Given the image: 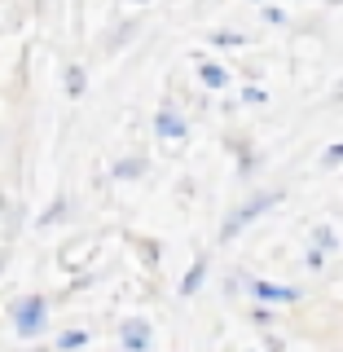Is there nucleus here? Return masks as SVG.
I'll use <instances>...</instances> for the list:
<instances>
[{"label":"nucleus","instance_id":"f257e3e1","mask_svg":"<svg viewBox=\"0 0 343 352\" xmlns=\"http://www.w3.org/2000/svg\"><path fill=\"white\" fill-rule=\"evenodd\" d=\"M5 317L14 322V335L31 344V339H40L44 330H49V295L44 291H22V295L9 300Z\"/></svg>","mask_w":343,"mask_h":352},{"label":"nucleus","instance_id":"f03ea898","mask_svg":"<svg viewBox=\"0 0 343 352\" xmlns=\"http://www.w3.org/2000/svg\"><path fill=\"white\" fill-rule=\"evenodd\" d=\"M282 198H286L282 190H256V194L242 198V203H234V207L225 212V220H220V242H234L242 229H251L260 216H269L273 207L282 203Z\"/></svg>","mask_w":343,"mask_h":352},{"label":"nucleus","instance_id":"7ed1b4c3","mask_svg":"<svg viewBox=\"0 0 343 352\" xmlns=\"http://www.w3.org/2000/svg\"><path fill=\"white\" fill-rule=\"evenodd\" d=\"M238 286L251 295L256 304H269V308H291V304H304V286H291V282H269V278H256V273H234Z\"/></svg>","mask_w":343,"mask_h":352},{"label":"nucleus","instance_id":"20e7f679","mask_svg":"<svg viewBox=\"0 0 343 352\" xmlns=\"http://www.w3.org/2000/svg\"><path fill=\"white\" fill-rule=\"evenodd\" d=\"M154 137L159 141H185L190 137V119H185V110L181 106H172V102H163L159 110H154Z\"/></svg>","mask_w":343,"mask_h":352},{"label":"nucleus","instance_id":"39448f33","mask_svg":"<svg viewBox=\"0 0 343 352\" xmlns=\"http://www.w3.org/2000/svg\"><path fill=\"white\" fill-rule=\"evenodd\" d=\"M119 348L124 352H154L150 317H124V322H119Z\"/></svg>","mask_w":343,"mask_h":352},{"label":"nucleus","instance_id":"423d86ee","mask_svg":"<svg viewBox=\"0 0 343 352\" xmlns=\"http://www.w3.org/2000/svg\"><path fill=\"white\" fill-rule=\"evenodd\" d=\"M229 154H234V163H238V176H256L260 172V150H256V141L251 137H238V132H229Z\"/></svg>","mask_w":343,"mask_h":352},{"label":"nucleus","instance_id":"0eeeda50","mask_svg":"<svg viewBox=\"0 0 343 352\" xmlns=\"http://www.w3.org/2000/svg\"><path fill=\"white\" fill-rule=\"evenodd\" d=\"M150 172V159H146V154H141V150H132V154H119V159L115 163H110V181H141V176H146Z\"/></svg>","mask_w":343,"mask_h":352},{"label":"nucleus","instance_id":"6e6552de","mask_svg":"<svg viewBox=\"0 0 343 352\" xmlns=\"http://www.w3.org/2000/svg\"><path fill=\"white\" fill-rule=\"evenodd\" d=\"M207 273H212V260H207V256H194V264L185 269V278H181V286H176V291H181L185 300H194V295L207 286Z\"/></svg>","mask_w":343,"mask_h":352},{"label":"nucleus","instance_id":"1a4fd4ad","mask_svg":"<svg viewBox=\"0 0 343 352\" xmlns=\"http://www.w3.org/2000/svg\"><path fill=\"white\" fill-rule=\"evenodd\" d=\"M229 80H234V75H229V66L225 62H198V84L207 88V93H220V88H229Z\"/></svg>","mask_w":343,"mask_h":352},{"label":"nucleus","instance_id":"9d476101","mask_svg":"<svg viewBox=\"0 0 343 352\" xmlns=\"http://www.w3.org/2000/svg\"><path fill=\"white\" fill-rule=\"evenodd\" d=\"M137 36H141V18H124V22H115V31H110V40L102 44V49L106 53H119V49H128Z\"/></svg>","mask_w":343,"mask_h":352},{"label":"nucleus","instance_id":"9b49d317","mask_svg":"<svg viewBox=\"0 0 343 352\" xmlns=\"http://www.w3.org/2000/svg\"><path fill=\"white\" fill-rule=\"evenodd\" d=\"M71 216H75V198H71V194H58L49 207H44V216L36 220V225L49 229V225H62V220H71Z\"/></svg>","mask_w":343,"mask_h":352},{"label":"nucleus","instance_id":"f8f14e48","mask_svg":"<svg viewBox=\"0 0 343 352\" xmlns=\"http://www.w3.org/2000/svg\"><path fill=\"white\" fill-rule=\"evenodd\" d=\"M88 344H93V335H88L84 326H66L58 335V344H53V352H84Z\"/></svg>","mask_w":343,"mask_h":352},{"label":"nucleus","instance_id":"ddd939ff","mask_svg":"<svg viewBox=\"0 0 343 352\" xmlns=\"http://www.w3.org/2000/svg\"><path fill=\"white\" fill-rule=\"evenodd\" d=\"M62 88H66V97H75V102L88 93V71H84L80 62H71V66L62 71Z\"/></svg>","mask_w":343,"mask_h":352},{"label":"nucleus","instance_id":"4468645a","mask_svg":"<svg viewBox=\"0 0 343 352\" xmlns=\"http://www.w3.org/2000/svg\"><path fill=\"white\" fill-rule=\"evenodd\" d=\"M308 247H317L322 256L339 251V234H335V225H330V220H317V225H313V238H308Z\"/></svg>","mask_w":343,"mask_h":352},{"label":"nucleus","instance_id":"2eb2a0df","mask_svg":"<svg viewBox=\"0 0 343 352\" xmlns=\"http://www.w3.org/2000/svg\"><path fill=\"white\" fill-rule=\"evenodd\" d=\"M207 44H216V49H247L251 36H242V31H229V27H220L207 36Z\"/></svg>","mask_w":343,"mask_h":352},{"label":"nucleus","instance_id":"dca6fc26","mask_svg":"<svg viewBox=\"0 0 343 352\" xmlns=\"http://www.w3.org/2000/svg\"><path fill=\"white\" fill-rule=\"evenodd\" d=\"M251 326H260V330H273L278 326V308H269V304H251Z\"/></svg>","mask_w":343,"mask_h":352},{"label":"nucleus","instance_id":"f3484780","mask_svg":"<svg viewBox=\"0 0 343 352\" xmlns=\"http://www.w3.org/2000/svg\"><path fill=\"white\" fill-rule=\"evenodd\" d=\"M269 102V93H264L260 84H242V93H238V106H264Z\"/></svg>","mask_w":343,"mask_h":352},{"label":"nucleus","instance_id":"a211bd4d","mask_svg":"<svg viewBox=\"0 0 343 352\" xmlns=\"http://www.w3.org/2000/svg\"><path fill=\"white\" fill-rule=\"evenodd\" d=\"M322 168H326V172L343 168V141H330V146L322 150Z\"/></svg>","mask_w":343,"mask_h":352},{"label":"nucleus","instance_id":"6ab92c4d","mask_svg":"<svg viewBox=\"0 0 343 352\" xmlns=\"http://www.w3.org/2000/svg\"><path fill=\"white\" fill-rule=\"evenodd\" d=\"M304 264H308L313 273H322V269H326V256H322L317 247H308V251H304Z\"/></svg>","mask_w":343,"mask_h":352},{"label":"nucleus","instance_id":"aec40b11","mask_svg":"<svg viewBox=\"0 0 343 352\" xmlns=\"http://www.w3.org/2000/svg\"><path fill=\"white\" fill-rule=\"evenodd\" d=\"M264 22H269V27H286V14L278 5H264Z\"/></svg>","mask_w":343,"mask_h":352},{"label":"nucleus","instance_id":"412c9836","mask_svg":"<svg viewBox=\"0 0 343 352\" xmlns=\"http://www.w3.org/2000/svg\"><path fill=\"white\" fill-rule=\"evenodd\" d=\"M264 352H286V339L282 335H269V339H264Z\"/></svg>","mask_w":343,"mask_h":352},{"label":"nucleus","instance_id":"4be33fe9","mask_svg":"<svg viewBox=\"0 0 343 352\" xmlns=\"http://www.w3.org/2000/svg\"><path fill=\"white\" fill-rule=\"evenodd\" d=\"M141 247H146V264L159 260V242H141Z\"/></svg>","mask_w":343,"mask_h":352},{"label":"nucleus","instance_id":"5701e85b","mask_svg":"<svg viewBox=\"0 0 343 352\" xmlns=\"http://www.w3.org/2000/svg\"><path fill=\"white\" fill-rule=\"evenodd\" d=\"M5 264H9V247H0V273H5Z\"/></svg>","mask_w":343,"mask_h":352},{"label":"nucleus","instance_id":"b1692460","mask_svg":"<svg viewBox=\"0 0 343 352\" xmlns=\"http://www.w3.org/2000/svg\"><path fill=\"white\" fill-rule=\"evenodd\" d=\"M124 5H137L141 9V5H150V0H124Z\"/></svg>","mask_w":343,"mask_h":352},{"label":"nucleus","instance_id":"393cba45","mask_svg":"<svg viewBox=\"0 0 343 352\" xmlns=\"http://www.w3.org/2000/svg\"><path fill=\"white\" fill-rule=\"evenodd\" d=\"M0 150H5V124H0Z\"/></svg>","mask_w":343,"mask_h":352},{"label":"nucleus","instance_id":"a878e982","mask_svg":"<svg viewBox=\"0 0 343 352\" xmlns=\"http://www.w3.org/2000/svg\"><path fill=\"white\" fill-rule=\"evenodd\" d=\"M251 5H260V9H264V5H269V0H251Z\"/></svg>","mask_w":343,"mask_h":352},{"label":"nucleus","instance_id":"bb28decb","mask_svg":"<svg viewBox=\"0 0 343 352\" xmlns=\"http://www.w3.org/2000/svg\"><path fill=\"white\" fill-rule=\"evenodd\" d=\"M31 352H53V348H31Z\"/></svg>","mask_w":343,"mask_h":352},{"label":"nucleus","instance_id":"cd10ccee","mask_svg":"<svg viewBox=\"0 0 343 352\" xmlns=\"http://www.w3.org/2000/svg\"><path fill=\"white\" fill-rule=\"evenodd\" d=\"M326 5H343V0H326Z\"/></svg>","mask_w":343,"mask_h":352},{"label":"nucleus","instance_id":"c85d7f7f","mask_svg":"<svg viewBox=\"0 0 343 352\" xmlns=\"http://www.w3.org/2000/svg\"><path fill=\"white\" fill-rule=\"evenodd\" d=\"M251 352H264V348H251Z\"/></svg>","mask_w":343,"mask_h":352}]
</instances>
